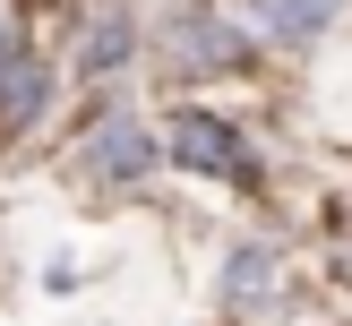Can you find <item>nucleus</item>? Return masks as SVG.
I'll return each mask as SVG.
<instances>
[{
  "instance_id": "nucleus-1",
  "label": "nucleus",
  "mask_w": 352,
  "mask_h": 326,
  "mask_svg": "<svg viewBox=\"0 0 352 326\" xmlns=\"http://www.w3.org/2000/svg\"><path fill=\"white\" fill-rule=\"evenodd\" d=\"M155 146H172V172H198V181H250V172H258L241 120L206 112V103H181V112L164 120V137H155Z\"/></svg>"
},
{
  "instance_id": "nucleus-2",
  "label": "nucleus",
  "mask_w": 352,
  "mask_h": 326,
  "mask_svg": "<svg viewBox=\"0 0 352 326\" xmlns=\"http://www.w3.org/2000/svg\"><path fill=\"white\" fill-rule=\"evenodd\" d=\"M241 60H250V43H241L223 17H206V9H172V26H164V78L198 86V78L241 69Z\"/></svg>"
},
{
  "instance_id": "nucleus-3",
  "label": "nucleus",
  "mask_w": 352,
  "mask_h": 326,
  "mask_svg": "<svg viewBox=\"0 0 352 326\" xmlns=\"http://www.w3.org/2000/svg\"><path fill=\"white\" fill-rule=\"evenodd\" d=\"M155 154H164V146H155V129H146L138 112H120V103H112V112L86 129V154H78V163L95 172V181H146Z\"/></svg>"
},
{
  "instance_id": "nucleus-4",
  "label": "nucleus",
  "mask_w": 352,
  "mask_h": 326,
  "mask_svg": "<svg viewBox=\"0 0 352 326\" xmlns=\"http://www.w3.org/2000/svg\"><path fill=\"white\" fill-rule=\"evenodd\" d=\"M43 103H52V69L17 43L9 60H0V129H34V120H43Z\"/></svg>"
},
{
  "instance_id": "nucleus-5",
  "label": "nucleus",
  "mask_w": 352,
  "mask_h": 326,
  "mask_svg": "<svg viewBox=\"0 0 352 326\" xmlns=\"http://www.w3.org/2000/svg\"><path fill=\"white\" fill-rule=\"evenodd\" d=\"M275 283V249L267 240H232V257H223V309H258Z\"/></svg>"
},
{
  "instance_id": "nucleus-6",
  "label": "nucleus",
  "mask_w": 352,
  "mask_h": 326,
  "mask_svg": "<svg viewBox=\"0 0 352 326\" xmlns=\"http://www.w3.org/2000/svg\"><path fill=\"white\" fill-rule=\"evenodd\" d=\"M78 69L86 78H120V69H129V17H95V34H86V51H78Z\"/></svg>"
},
{
  "instance_id": "nucleus-7",
  "label": "nucleus",
  "mask_w": 352,
  "mask_h": 326,
  "mask_svg": "<svg viewBox=\"0 0 352 326\" xmlns=\"http://www.w3.org/2000/svg\"><path fill=\"white\" fill-rule=\"evenodd\" d=\"M344 0H267V34H284V43H309V34L336 26Z\"/></svg>"
}]
</instances>
